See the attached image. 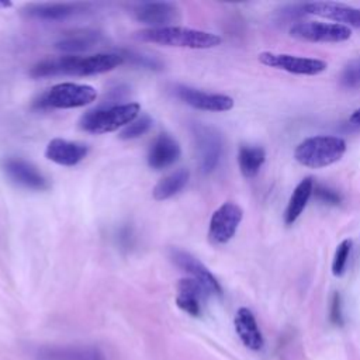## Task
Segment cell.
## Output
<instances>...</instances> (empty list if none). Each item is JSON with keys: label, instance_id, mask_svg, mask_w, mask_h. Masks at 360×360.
Wrapping results in <instances>:
<instances>
[{"label": "cell", "instance_id": "obj_1", "mask_svg": "<svg viewBox=\"0 0 360 360\" xmlns=\"http://www.w3.org/2000/svg\"><path fill=\"white\" fill-rule=\"evenodd\" d=\"M124 63L122 56L115 53H96L90 56H77V55H63L58 58L44 59L35 63L30 76L34 79L59 76V75H72V76H91L110 72Z\"/></svg>", "mask_w": 360, "mask_h": 360}, {"label": "cell", "instance_id": "obj_2", "mask_svg": "<svg viewBox=\"0 0 360 360\" xmlns=\"http://www.w3.org/2000/svg\"><path fill=\"white\" fill-rule=\"evenodd\" d=\"M136 38L145 42L159 44L165 46H179L190 49H208L221 44V37L212 32L186 28V27H163V28H145L136 32Z\"/></svg>", "mask_w": 360, "mask_h": 360}, {"label": "cell", "instance_id": "obj_3", "mask_svg": "<svg viewBox=\"0 0 360 360\" xmlns=\"http://www.w3.org/2000/svg\"><path fill=\"white\" fill-rule=\"evenodd\" d=\"M345 152V139L330 135H316L300 142L294 150V158L305 167L322 169L340 160Z\"/></svg>", "mask_w": 360, "mask_h": 360}, {"label": "cell", "instance_id": "obj_4", "mask_svg": "<svg viewBox=\"0 0 360 360\" xmlns=\"http://www.w3.org/2000/svg\"><path fill=\"white\" fill-rule=\"evenodd\" d=\"M138 103L103 105L84 112L79 120L80 129L89 134H107L131 124L139 114Z\"/></svg>", "mask_w": 360, "mask_h": 360}, {"label": "cell", "instance_id": "obj_5", "mask_svg": "<svg viewBox=\"0 0 360 360\" xmlns=\"http://www.w3.org/2000/svg\"><path fill=\"white\" fill-rule=\"evenodd\" d=\"M97 98V91L93 86L79 83H58L42 93L35 101L34 107L39 110L48 108H77L91 104Z\"/></svg>", "mask_w": 360, "mask_h": 360}, {"label": "cell", "instance_id": "obj_6", "mask_svg": "<svg viewBox=\"0 0 360 360\" xmlns=\"http://www.w3.org/2000/svg\"><path fill=\"white\" fill-rule=\"evenodd\" d=\"M288 34L308 42H343L352 37V30L336 22L298 21L288 28Z\"/></svg>", "mask_w": 360, "mask_h": 360}, {"label": "cell", "instance_id": "obj_7", "mask_svg": "<svg viewBox=\"0 0 360 360\" xmlns=\"http://www.w3.org/2000/svg\"><path fill=\"white\" fill-rule=\"evenodd\" d=\"M259 62L264 66L284 70L292 75L301 76H315L326 70L328 65L322 59L305 58L290 53H276V52H262L257 56Z\"/></svg>", "mask_w": 360, "mask_h": 360}, {"label": "cell", "instance_id": "obj_8", "mask_svg": "<svg viewBox=\"0 0 360 360\" xmlns=\"http://www.w3.org/2000/svg\"><path fill=\"white\" fill-rule=\"evenodd\" d=\"M193 135L197 145L198 165L204 174L215 170L222 155V138L221 134L208 125L194 124Z\"/></svg>", "mask_w": 360, "mask_h": 360}, {"label": "cell", "instance_id": "obj_9", "mask_svg": "<svg viewBox=\"0 0 360 360\" xmlns=\"http://www.w3.org/2000/svg\"><path fill=\"white\" fill-rule=\"evenodd\" d=\"M242 218L243 211L236 202L226 201L222 205H219L210 219V240L217 245H224L229 242L236 233V229L242 222Z\"/></svg>", "mask_w": 360, "mask_h": 360}, {"label": "cell", "instance_id": "obj_10", "mask_svg": "<svg viewBox=\"0 0 360 360\" xmlns=\"http://www.w3.org/2000/svg\"><path fill=\"white\" fill-rule=\"evenodd\" d=\"M4 174L17 186L27 190L44 191L49 188L48 179L30 162L20 158H4L1 160Z\"/></svg>", "mask_w": 360, "mask_h": 360}, {"label": "cell", "instance_id": "obj_11", "mask_svg": "<svg viewBox=\"0 0 360 360\" xmlns=\"http://www.w3.org/2000/svg\"><path fill=\"white\" fill-rule=\"evenodd\" d=\"M172 262L183 271L190 274L191 278L198 281L210 295H222V288L215 276L191 253L179 248H172L169 252Z\"/></svg>", "mask_w": 360, "mask_h": 360}, {"label": "cell", "instance_id": "obj_12", "mask_svg": "<svg viewBox=\"0 0 360 360\" xmlns=\"http://www.w3.org/2000/svg\"><path fill=\"white\" fill-rule=\"evenodd\" d=\"M136 21L149 25V28L170 27V24L181 20V11L177 4L169 1L142 3L134 8Z\"/></svg>", "mask_w": 360, "mask_h": 360}, {"label": "cell", "instance_id": "obj_13", "mask_svg": "<svg viewBox=\"0 0 360 360\" xmlns=\"http://www.w3.org/2000/svg\"><path fill=\"white\" fill-rule=\"evenodd\" d=\"M174 93L187 105L202 111L222 112L229 111L233 107V98L225 94L208 93L188 86H176Z\"/></svg>", "mask_w": 360, "mask_h": 360}, {"label": "cell", "instance_id": "obj_14", "mask_svg": "<svg viewBox=\"0 0 360 360\" xmlns=\"http://www.w3.org/2000/svg\"><path fill=\"white\" fill-rule=\"evenodd\" d=\"M307 14H314L345 27L360 28V8L335 3V1H312L305 3Z\"/></svg>", "mask_w": 360, "mask_h": 360}, {"label": "cell", "instance_id": "obj_15", "mask_svg": "<svg viewBox=\"0 0 360 360\" xmlns=\"http://www.w3.org/2000/svg\"><path fill=\"white\" fill-rule=\"evenodd\" d=\"M83 3H32L24 7V14L41 21H60L86 10Z\"/></svg>", "mask_w": 360, "mask_h": 360}, {"label": "cell", "instance_id": "obj_16", "mask_svg": "<svg viewBox=\"0 0 360 360\" xmlns=\"http://www.w3.org/2000/svg\"><path fill=\"white\" fill-rule=\"evenodd\" d=\"M181 149L179 142L169 134H160L148 150V165L155 170H162L179 160Z\"/></svg>", "mask_w": 360, "mask_h": 360}, {"label": "cell", "instance_id": "obj_17", "mask_svg": "<svg viewBox=\"0 0 360 360\" xmlns=\"http://www.w3.org/2000/svg\"><path fill=\"white\" fill-rule=\"evenodd\" d=\"M35 360H105L101 350L93 346H45L37 349Z\"/></svg>", "mask_w": 360, "mask_h": 360}, {"label": "cell", "instance_id": "obj_18", "mask_svg": "<svg viewBox=\"0 0 360 360\" xmlns=\"http://www.w3.org/2000/svg\"><path fill=\"white\" fill-rule=\"evenodd\" d=\"M87 153L89 148L84 143L70 142L60 138L52 139L45 149L46 159L62 166H76L87 156Z\"/></svg>", "mask_w": 360, "mask_h": 360}, {"label": "cell", "instance_id": "obj_19", "mask_svg": "<svg viewBox=\"0 0 360 360\" xmlns=\"http://www.w3.org/2000/svg\"><path fill=\"white\" fill-rule=\"evenodd\" d=\"M210 294L207 290L194 278H181L177 283V295L176 304L180 309L187 312L191 316H200L202 302Z\"/></svg>", "mask_w": 360, "mask_h": 360}, {"label": "cell", "instance_id": "obj_20", "mask_svg": "<svg viewBox=\"0 0 360 360\" xmlns=\"http://www.w3.org/2000/svg\"><path fill=\"white\" fill-rule=\"evenodd\" d=\"M103 41V34L97 30L91 28H79L69 32H65L56 42L55 48L70 53L83 52L87 49H91L93 46H97Z\"/></svg>", "mask_w": 360, "mask_h": 360}, {"label": "cell", "instance_id": "obj_21", "mask_svg": "<svg viewBox=\"0 0 360 360\" xmlns=\"http://www.w3.org/2000/svg\"><path fill=\"white\" fill-rule=\"evenodd\" d=\"M233 325H235V330H236L239 339L248 349L257 352L263 347V343H264L263 335H262V332L257 326L256 318L250 309H248L245 307L239 308L236 311Z\"/></svg>", "mask_w": 360, "mask_h": 360}, {"label": "cell", "instance_id": "obj_22", "mask_svg": "<svg viewBox=\"0 0 360 360\" xmlns=\"http://www.w3.org/2000/svg\"><path fill=\"white\" fill-rule=\"evenodd\" d=\"M314 180L312 177H305L302 179L297 187L294 188L290 200H288V204H287V208H285V212H284V222L287 225H292L298 217L302 214V211L305 210L312 193H314Z\"/></svg>", "mask_w": 360, "mask_h": 360}, {"label": "cell", "instance_id": "obj_23", "mask_svg": "<svg viewBox=\"0 0 360 360\" xmlns=\"http://www.w3.org/2000/svg\"><path fill=\"white\" fill-rule=\"evenodd\" d=\"M190 179V172L187 169H179L166 177H163L155 187H153V198L158 201L167 200L176 195L179 191L184 188Z\"/></svg>", "mask_w": 360, "mask_h": 360}, {"label": "cell", "instance_id": "obj_24", "mask_svg": "<svg viewBox=\"0 0 360 360\" xmlns=\"http://www.w3.org/2000/svg\"><path fill=\"white\" fill-rule=\"evenodd\" d=\"M266 160V152L262 146L242 145L238 152V165L242 174L248 179L255 177Z\"/></svg>", "mask_w": 360, "mask_h": 360}, {"label": "cell", "instance_id": "obj_25", "mask_svg": "<svg viewBox=\"0 0 360 360\" xmlns=\"http://www.w3.org/2000/svg\"><path fill=\"white\" fill-rule=\"evenodd\" d=\"M152 127V118L146 114L136 117L131 124H128L127 127L122 128V131L118 134L120 139L128 141V139H135L142 136L143 134H146Z\"/></svg>", "mask_w": 360, "mask_h": 360}, {"label": "cell", "instance_id": "obj_26", "mask_svg": "<svg viewBox=\"0 0 360 360\" xmlns=\"http://www.w3.org/2000/svg\"><path fill=\"white\" fill-rule=\"evenodd\" d=\"M340 86L345 89H360V58L352 59L339 76Z\"/></svg>", "mask_w": 360, "mask_h": 360}, {"label": "cell", "instance_id": "obj_27", "mask_svg": "<svg viewBox=\"0 0 360 360\" xmlns=\"http://www.w3.org/2000/svg\"><path fill=\"white\" fill-rule=\"evenodd\" d=\"M350 250H352V240L350 239H345L338 245V248L335 250V255H333V260H332V274L333 276L340 277L345 273Z\"/></svg>", "mask_w": 360, "mask_h": 360}, {"label": "cell", "instance_id": "obj_28", "mask_svg": "<svg viewBox=\"0 0 360 360\" xmlns=\"http://www.w3.org/2000/svg\"><path fill=\"white\" fill-rule=\"evenodd\" d=\"M118 53L122 56L124 62L128 60L129 63H132L135 66H141V68H146V69H160L162 68V63L158 59L143 55V53H138V52H132V51H122Z\"/></svg>", "mask_w": 360, "mask_h": 360}, {"label": "cell", "instance_id": "obj_29", "mask_svg": "<svg viewBox=\"0 0 360 360\" xmlns=\"http://www.w3.org/2000/svg\"><path fill=\"white\" fill-rule=\"evenodd\" d=\"M315 198L323 204H329V205H339L342 202V195L339 191L323 186V184H315L314 186V193Z\"/></svg>", "mask_w": 360, "mask_h": 360}, {"label": "cell", "instance_id": "obj_30", "mask_svg": "<svg viewBox=\"0 0 360 360\" xmlns=\"http://www.w3.org/2000/svg\"><path fill=\"white\" fill-rule=\"evenodd\" d=\"M330 321L335 325H340L343 321L342 316V301H340V295L339 292H335L332 297V302H330Z\"/></svg>", "mask_w": 360, "mask_h": 360}, {"label": "cell", "instance_id": "obj_31", "mask_svg": "<svg viewBox=\"0 0 360 360\" xmlns=\"http://www.w3.org/2000/svg\"><path fill=\"white\" fill-rule=\"evenodd\" d=\"M350 122H353L354 125L360 127V108H357L356 111H353V114L350 115Z\"/></svg>", "mask_w": 360, "mask_h": 360}, {"label": "cell", "instance_id": "obj_32", "mask_svg": "<svg viewBox=\"0 0 360 360\" xmlns=\"http://www.w3.org/2000/svg\"><path fill=\"white\" fill-rule=\"evenodd\" d=\"M11 3L10 1H0V8H6V7H10Z\"/></svg>", "mask_w": 360, "mask_h": 360}]
</instances>
